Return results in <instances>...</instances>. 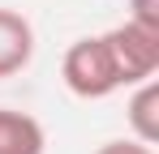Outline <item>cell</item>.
<instances>
[{"mask_svg": "<svg viewBox=\"0 0 159 154\" xmlns=\"http://www.w3.org/2000/svg\"><path fill=\"white\" fill-rule=\"evenodd\" d=\"M60 77H65V86H69V94H78V99H107V94L120 90V77L112 69V56H107L103 34L78 39L73 47L65 51Z\"/></svg>", "mask_w": 159, "mask_h": 154, "instance_id": "1", "label": "cell"}, {"mask_svg": "<svg viewBox=\"0 0 159 154\" xmlns=\"http://www.w3.org/2000/svg\"><path fill=\"white\" fill-rule=\"evenodd\" d=\"M103 43H107V56H112L120 86H138V81L159 73V30H151L142 22H120L103 34Z\"/></svg>", "mask_w": 159, "mask_h": 154, "instance_id": "2", "label": "cell"}, {"mask_svg": "<svg viewBox=\"0 0 159 154\" xmlns=\"http://www.w3.org/2000/svg\"><path fill=\"white\" fill-rule=\"evenodd\" d=\"M34 56V26L17 9H0V81L17 77Z\"/></svg>", "mask_w": 159, "mask_h": 154, "instance_id": "3", "label": "cell"}, {"mask_svg": "<svg viewBox=\"0 0 159 154\" xmlns=\"http://www.w3.org/2000/svg\"><path fill=\"white\" fill-rule=\"evenodd\" d=\"M43 150H48L43 124L26 111L0 107V154H43Z\"/></svg>", "mask_w": 159, "mask_h": 154, "instance_id": "4", "label": "cell"}, {"mask_svg": "<svg viewBox=\"0 0 159 154\" xmlns=\"http://www.w3.org/2000/svg\"><path fill=\"white\" fill-rule=\"evenodd\" d=\"M129 128H133V141H142V146L159 141V81L155 77L138 81V90L129 99Z\"/></svg>", "mask_w": 159, "mask_h": 154, "instance_id": "5", "label": "cell"}, {"mask_svg": "<svg viewBox=\"0 0 159 154\" xmlns=\"http://www.w3.org/2000/svg\"><path fill=\"white\" fill-rule=\"evenodd\" d=\"M129 22H142L151 26V30H159V0H129Z\"/></svg>", "mask_w": 159, "mask_h": 154, "instance_id": "6", "label": "cell"}, {"mask_svg": "<svg viewBox=\"0 0 159 154\" xmlns=\"http://www.w3.org/2000/svg\"><path fill=\"white\" fill-rule=\"evenodd\" d=\"M95 154H155V150H151V146H142V141H133V137H129V141H107V146H99Z\"/></svg>", "mask_w": 159, "mask_h": 154, "instance_id": "7", "label": "cell"}]
</instances>
